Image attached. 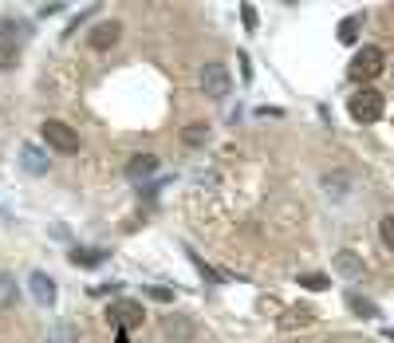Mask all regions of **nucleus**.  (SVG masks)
<instances>
[{"mask_svg":"<svg viewBox=\"0 0 394 343\" xmlns=\"http://www.w3.org/2000/svg\"><path fill=\"white\" fill-rule=\"evenodd\" d=\"M383 95L378 91H371V87H363V91H355L351 95V103H347V111H351V119L355 122H378L383 119Z\"/></svg>","mask_w":394,"mask_h":343,"instance_id":"obj_1","label":"nucleus"},{"mask_svg":"<svg viewBox=\"0 0 394 343\" xmlns=\"http://www.w3.org/2000/svg\"><path fill=\"white\" fill-rule=\"evenodd\" d=\"M383 63H386V60H383V52H378V48H363V52H355L347 75L359 79V83H371V79L383 75Z\"/></svg>","mask_w":394,"mask_h":343,"instance_id":"obj_2","label":"nucleus"},{"mask_svg":"<svg viewBox=\"0 0 394 343\" xmlns=\"http://www.w3.org/2000/svg\"><path fill=\"white\" fill-rule=\"evenodd\" d=\"M43 138H48V146L60 150V154H75V150H79V134L68 127V122H60V119L43 122Z\"/></svg>","mask_w":394,"mask_h":343,"instance_id":"obj_3","label":"nucleus"},{"mask_svg":"<svg viewBox=\"0 0 394 343\" xmlns=\"http://www.w3.org/2000/svg\"><path fill=\"white\" fill-rule=\"evenodd\" d=\"M107 320H111V324H119V332H127V327L142 324L146 312H142V304H134V300H115L111 308H107Z\"/></svg>","mask_w":394,"mask_h":343,"instance_id":"obj_4","label":"nucleus"},{"mask_svg":"<svg viewBox=\"0 0 394 343\" xmlns=\"http://www.w3.org/2000/svg\"><path fill=\"white\" fill-rule=\"evenodd\" d=\"M201 87H206L209 99H225L229 87H233V79H229V71H225L221 63H206V71H201Z\"/></svg>","mask_w":394,"mask_h":343,"instance_id":"obj_5","label":"nucleus"},{"mask_svg":"<svg viewBox=\"0 0 394 343\" xmlns=\"http://www.w3.org/2000/svg\"><path fill=\"white\" fill-rule=\"evenodd\" d=\"M119 36H122L119 20H103V24L91 28V36H87V40H91L95 52H107V48H115V43H119Z\"/></svg>","mask_w":394,"mask_h":343,"instance_id":"obj_6","label":"nucleus"},{"mask_svg":"<svg viewBox=\"0 0 394 343\" xmlns=\"http://www.w3.org/2000/svg\"><path fill=\"white\" fill-rule=\"evenodd\" d=\"M20 162H24V170L36 174V178H40V174H48V154H43L40 146H32V142L20 146Z\"/></svg>","mask_w":394,"mask_h":343,"instance_id":"obj_7","label":"nucleus"},{"mask_svg":"<svg viewBox=\"0 0 394 343\" xmlns=\"http://www.w3.org/2000/svg\"><path fill=\"white\" fill-rule=\"evenodd\" d=\"M158 166H162V162H158L154 154H134V158L127 162V174H130L134 181H142V178H154Z\"/></svg>","mask_w":394,"mask_h":343,"instance_id":"obj_8","label":"nucleus"},{"mask_svg":"<svg viewBox=\"0 0 394 343\" xmlns=\"http://www.w3.org/2000/svg\"><path fill=\"white\" fill-rule=\"evenodd\" d=\"M28 288H32L36 304H55V280L43 273H32V280H28Z\"/></svg>","mask_w":394,"mask_h":343,"instance_id":"obj_9","label":"nucleus"},{"mask_svg":"<svg viewBox=\"0 0 394 343\" xmlns=\"http://www.w3.org/2000/svg\"><path fill=\"white\" fill-rule=\"evenodd\" d=\"M162 332H166V339L186 343L189 335H193V320H186V316H166V320H162Z\"/></svg>","mask_w":394,"mask_h":343,"instance_id":"obj_10","label":"nucleus"},{"mask_svg":"<svg viewBox=\"0 0 394 343\" xmlns=\"http://www.w3.org/2000/svg\"><path fill=\"white\" fill-rule=\"evenodd\" d=\"M335 273H343V276H363V260L355 257L351 249H343L339 257H335Z\"/></svg>","mask_w":394,"mask_h":343,"instance_id":"obj_11","label":"nucleus"},{"mask_svg":"<svg viewBox=\"0 0 394 343\" xmlns=\"http://www.w3.org/2000/svg\"><path fill=\"white\" fill-rule=\"evenodd\" d=\"M103 260H107L103 249H71V265H79V268H95Z\"/></svg>","mask_w":394,"mask_h":343,"instance_id":"obj_12","label":"nucleus"},{"mask_svg":"<svg viewBox=\"0 0 394 343\" xmlns=\"http://www.w3.org/2000/svg\"><path fill=\"white\" fill-rule=\"evenodd\" d=\"M16 296H20V288H16V276L0 273V308H12V304H16Z\"/></svg>","mask_w":394,"mask_h":343,"instance_id":"obj_13","label":"nucleus"},{"mask_svg":"<svg viewBox=\"0 0 394 343\" xmlns=\"http://www.w3.org/2000/svg\"><path fill=\"white\" fill-rule=\"evenodd\" d=\"M347 308H351L355 316H371V320L378 316V308H375V304H371V300H363L359 292H347Z\"/></svg>","mask_w":394,"mask_h":343,"instance_id":"obj_14","label":"nucleus"},{"mask_svg":"<svg viewBox=\"0 0 394 343\" xmlns=\"http://www.w3.org/2000/svg\"><path fill=\"white\" fill-rule=\"evenodd\" d=\"M206 138H209V127H206V122H189V127L181 130V142H186V146H201Z\"/></svg>","mask_w":394,"mask_h":343,"instance_id":"obj_15","label":"nucleus"},{"mask_svg":"<svg viewBox=\"0 0 394 343\" xmlns=\"http://www.w3.org/2000/svg\"><path fill=\"white\" fill-rule=\"evenodd\" d=\"M312 308H292V312H284V327H308L312 324Z\"/></svg>","mask_w":394,"mask_h":343,"instance_id":"obj_16","label":"nucleus"},{"mask_svg":"<svg viewBox=\"0 0 394 343\" xmlns=\"http://www.w3.org/2000/svg\"><path fill=\"white\" fill-rule=\"evenodd\" d=\"M20 63V48L12 40H0V68H16Z\"/></svg>","mask_w":394,"mask_h":343,"instance_id":"obj_17","label":"nucleus"},{"mask_svg":"<svg viewBox=\"0 0 394 343\" xmlns=\"http://www.w3.org/2000/svg\"><path fill=\"white\" fill-rule=\"evenodd\" d=\"M339 40H343V43H355V40H359V16H347V20H343V24H339Z\"/></svg>","mask_w":394,"mask_h":343,"instance_id":"obj_18","label":"nucleus"},{"mask_svg":"<svg viewBox=\"0 0 394 343\" xmlns=\"http://www.w3.org/2000/svg\"><path fill=\"white\" fill-rule=\"evenodd\" d=\"M378 233H383V245L394 253V213H390V217H383V225H378Z\"/></svg>","mask_w":394,"mask_h":343,"instance_id":"obj_19","label":"nucleus"},{"mask_svg":"<svg viewBox=\"0 0 394 343\" xmlns=\"http://www.w3.org/2000/svg\"><path fill=\"white\" fill-rule=\"evenodd\" d=\"M48 343H75V332H71L68 324H60V327H55V335H52Z\"/></svg>","mask_w":394,"mask_h":343,"instance_id":"obj_20","label":"nucleus"},{"mask_svg":"<svg viewBox=\"0 0 394 343\" xmlns=\"http://www.w3.org/2000/svg\"><path fill=\"white\" fill-rule=\"evenodd\" d=\"M300 284H304V288H327V276L308 273V276H300Z\"/></svg>","mask_w":394,"mask_h":343,"instance_id":"obj_21","label":"nucleus"},{"mask_svg":"<svg viewBox=\"0 0 394 343\" xmlns=\"http://www.w3.org/2000/svg\"><path fill=\"white\" fill-rule=\"evenodd\" d=\"M240 20L245 28H257V4H240Z\"/></svg>","mask_w":394,"mask_h":343,"instance_id":"obj_22","label":"nucleus"},{"mask_svg":"<svg viewBox=\"0 0 394 343\" xmlns=\"http://www.w3.org/2000/svg\"><path fill=\"white\" fill-rule=\"evenodd\" d=\"M63 9H68V4H60V0H55V4H43L40 16H55V12H63Z\"/></svg>","mask_w":394,"mask_h":343,"instance_id":"obj_23","label":"nucleus"},{"mask_svg":"<svg viewBox=\"0 0 394 343\" xmlns=\"http://www.w3.org/2000/svg\"><path fill=\"white\" fill-rule=\"evenodd\" d=\"M146 292H150L154 300H174V292H170V288H146Z\"/></svg>","mask_w":394,"mask_h":343,"instance_id":"obj_24","label":"nucleus"},{"mask_svg":"<svg viewBox=\"0 0 394 343\" xmlns=\"http://www.w3.org/2000/svg\"><path fill=\"white\" fill-rule=\"evenodd\" d=\"M119 343H127V335H122V332H119Z\"/></svg>","mask_w":394,"mask_h":343,"instance_id":"obj_25","label":"nucleus"}]
</instances>
